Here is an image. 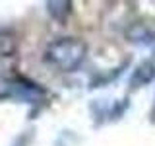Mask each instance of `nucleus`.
Here are the masks:
<instances>
[{
    "label": "nucleus",
    "mask_w": 155,
    "mask_h": 146,
    "mask_svg": "<svg viewBox=\"0 0 155 146\" xmlns=\"http://www.w3.org/2000/svg\"><path fill=\"white\" fill-rule=\"evenodd\" d=\"M87 43L80 37H60L52 41L45 51V58L51 66L62 72H74L85 61Z\"/></svg>",
    "instance_id": "f257e3e1"
},
{
    "label": "nucleus",
    "mask_w": 155,
    "mask_h": 146,
    "mask_svg": "<svg viewBox=\"0 0 155 146\" xmlns=\"http://www.w3.org/2000/svg\"><path fill=\"white\" fill-rule=\"evenodd\" d=\"M155 80V62L151 61H143L134 68L132 76H130V88L138 90V88L147 86L149 82Z\"/></svg>",
    "instance_id": "f03ea898"
},
{
    "label": "nucleus",
    "mask_w": 155,
    "mask_h": 146,
    "mask_svg": "<svg viewBox=\"0 0 155 146\" xmlns=\"http://www.w3.org/2000/svg\"><path fill=\"white\" fill-rule=\"evenodd\" d=\"M18 51V37L10 29H0V58L12 57Z\"/></svg>",
    "instance_id": "7ed1b4c3"
},
{
    "label": "nucleus",
    "mask_w": 155,
    "mask_h": 146,
    "mask_svg": "<svg viewBox=\"0 0 155 146\" xmlns=\"http://www.w3.org/2000/svg\"><path fill=\"white\" fill-rule=\"evenodd\" d=\"M48 14L56 19H64L72 12V2H48Z\"/></svg>",
    "instance_id": "20e7f679"
},
{
    "label": "nucleus",
    "mask_w": 155,
    "mask_h": 146,
    "mask_svg": "<svg viewBox=\"0 0 155 146\" xmlns=\"http://www.w3.org/2000/svg\"><path fill=\"white\" fill-rule=\"evenodd\" d=\"M149 117H151V121L155 123V101H153V107H151V113H149Z\"/></svg>",
    "instance_id": "39448f33"
},
{
    "label": "nucleus",
    "mask_w": 155,
    "mask_h": 146,
    "mask_svg": "<svg viewBox=\"0 0 155 146\" xmlns=\"http://www.w3.org/2000/svg\"><path fill=\"white\" fill-rule=\"evenodd\" d=\"M153 55H155V47H153Z\"/></svg>",
    "instance_id": "423d86ee"
}]
</instances>
